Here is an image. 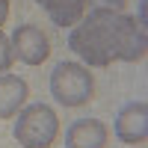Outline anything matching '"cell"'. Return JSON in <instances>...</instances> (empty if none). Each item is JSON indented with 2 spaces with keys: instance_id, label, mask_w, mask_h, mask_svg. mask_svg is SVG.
<instances>
[{
  "instance_id": "obj_5",
  "label": "cell",
  "mask_w": 148,
  "mask_h": 148,
  "mask_svg": "<svg viewBox=\"0 0 148 148\" xmlns=\"http://www.w3.org/2000/svg\"><path fill=\"white\" fill-rule=\"evenodd\" d=\"M116 136L127 145H145V139H148V104L145 101H133L119 110Z\"/></svg>"
},
{
  "instance_id": "obj_2",
  "label": "cell",
  "mask_w": 148,
  "mask_h": 148,
  "mask_svg": "<svg viewBox=\"0 0 148 148\" xmlns=\"http://www.w3.org/2000/svg\"><path fill=\"white\" fill-rule=\"evenodd\" d=\"M15 119V139L24 148H51L59 136V116L47 104H30Z\"/></svg>"
},
{
  "instance_id": "obj_1",
  "label": "cell",
  "mask_w": 148,
  "mask_h": 148,
  "mask_svg": "<svg viewBox=\"0 0 148 148\" xmlns=\"http://www.w3.org/2000/svg\"><path fill=\"white\" fill-rule=\"evenodd\" d=\"M68 47L86 65L107 68L116 59L139 62L148 51V39H145V27L133 15L95 6L89 15L80 18V24L71 27Z\"/></svg>"
},
{
  "instance_id": "obj_4",
  "label": "cell",
  "mask_w": 148,
  "mask_h": 148,
  "mask_svg": "<svg viewBox=\"0 0 148 148\" xmlns=\"http://www.w3.org/2000/svg\"><path fill=\"white\" fill-rule=\"evenodd\" d=\"M12 51L21 62L27 65H42L47 56H51V42H47V36L36 27V24H24V27H15L12 33Z\"/></svg>"
},
{
  "instance_id": "obj_6",
  "label": "cell",
  "mask_w": 148,
  "mask_h": 148,
  "mask_svg": "<svg viewBox=\"0 0 148 148\" xmlns=\"http://www.w3.org/2000/svg\"><path fill=\"white\" fill-rule=\"evenodd\" d=\"M110 130L98 119H77L65 130V148H107Z\"/></svg>"
},
{
  "instance_id": "obj_12",
  "label": "cell",
  "mask_w": 148,
  "mask_h": 148,
  "mask_svg": "<svg viewBox=\"0 0 148 148\" xmlns=\"http://www.w3.org/2000/svg\"><path fill=\"white\" fill-rule=\"evenodd\" d=\"M36 3H45V0H36Z\"/></svg>"
},
{
  "instance_id": "obj_9",
  "label": "cell",
  "mask_w": 148,
  "mask_h": 148,
  "mask_svg": "<svg viewBox=\"0 0 148 148\" xmlns=\"http://www.w3.org/2000/svg\"><path fill=\"white\" fill-rule=\"evenodd\" d=\"M12 62H15V51H12V42L6 39L3 33H0V74L9 71Z\"/></svg>"
},
{
  "instance_id": "obj_8",
  "label": "cell",
  "mask_w": 148,
  "mask_h": 148,
  "mask_svg": "<svg viewBox=\"0 0 148 148\" xmlns=\"http://www.w3.org/2000/svg\"><path fill=\"white\" fill-rule=\"evenodd\" d=\"M42 6L56 27H74L86 15V0H45Z\"/></svg>"
},
{
  "instance_id": "obj_11",
  "label": "cell",
  "mask_w": 148,
  "mask_h": 148,
  "mask_svg": "<svg viewBox=\"0 0 148 148\" xmlns=\"http://www.w3.org/2000/svg\"><path fill=\"white\" fill-rule=\"evenodd\" d=\"M6 18H9V0H0V27L6 24Z\"/></svg>"
},
{
  "instance_id": "obj_3",
  "label": "cell",
  "mask_w": 148,
  "mask_h": 148,
  "mask_svg": "<svg viewBox=\"0 0 148 148\" xmlns=\"http://www.w3.org/2000/svg\"><path fill=\"white\" fill-rule=\"evenodd\" d=\"M95 92V80L80 62H59L51 74V95L62 107H83Z\"/></svg>"
},
{
  "instance_id": "obj_10",
  "label": "cell",
  "mask_w": 148,
  "mask_h": 148,
  "mask_svg": "<svg viewBox=\"0 0 148 148\" xmlns=\"http://www.w3.org/2000/svg\"><path fill=\"white\" fill-rule=\"evenodd\" d=\"M95 6H101V9H113V12H125L127 6V0H92Z\"/></svg>"
},
{
  "instance_id": "obj_7",
  "label": "cell",
  "mask_w": 148,
  "mask_h": 148,
  "mask_svg": "<svg viewBox=\"0 0 148 148\" xmlns=\"http://www.w3.org/2000/svg\"><path fill=\"white\" fill-rule=\"evenodd\" d=\"M30 98V86L18 74H0V119H15Z\"/></svg>"
}]
</instances>
